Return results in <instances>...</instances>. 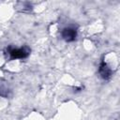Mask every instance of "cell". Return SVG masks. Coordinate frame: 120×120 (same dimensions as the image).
I'll list each match as a JSON object with an SVG mask.
<instances>
[{
	"instance_id": "7a4b0ae2",
	"label": "cell",
	"mask_w": 120,
	"mask_h": 120,
	"mask_svg": "<svg viewBox=\"0 0 120 120\" xmlns=\"http://www.w3.org/2000/svg\"><path fill=\"white\" fill-rule=\"evenodd\" d=\"M61 35H62V38L66 41L70 42V41L75 40V38L77 37V31L73 27H67V28L63 29V31L61 32Z\"/></svg>"
},
{
	"instance_id": "3957f363",
	"label": "cell",
	"mask_w": 120,
	"mask_h": 120,
	"mask_svg": "<svg viewBox=\"0 0 120 120\" xmlns=\"http://www.w3.org/2000/svg\"><path fill=\"white\" fill-rule=\"evenodd\" d=\"M98 72H99L100 76H101L104 80H108V79L111 78L112 73V68L107 65V63H105V62L103 61V62L100 64V66H99Z\"/></svg>"
},
{
	"instance_id": "6da1fadb",
	"label": "cell",
	"mask_w": 120,
	"mask_h": 120,
	"mask_svg": "<svg viewBox=\"0 0 120 120\" xmlns=\"http://www.w3.org/2000/svg\"><path fill=\"white\" fill-rule=\"evenodd\" d=\"M8 52L10 56V59H22L25 58L30 53V49L28 47H22V48H8Z\"/></svg>"
}]
</instances>
